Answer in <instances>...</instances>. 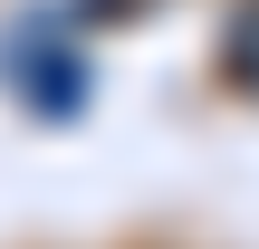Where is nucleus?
Masks as SVG:
<instances>
[{"label": "nucleus", "instance_id": "nucleus-2", "mask_svg": "<svg viewBox=\"0 0 259 249\" xmlns=\"http://www.w3.org/2000/svg\"><path fill=\"white\" fill-rule=\"evenodd\" d=\"M221 67L240 77V96H259V0L231 10V29H221Z\"/></svg>", "mask_w": 259, "mask_h": 249}, {"label": "nucleus", "instance_id": "nucleus-1", "mask_svg": "<svg viewBox=\"0 0 259 249\" xmlns=\"http://www.w3.org/2000/svg\"><path fill=\"white\" fill-rule=\"evenodd\" d=\"M38 29H19L10 48H0V67L19 77V96L38 106V115H77L87 106V86H96V67H87V48H77V19L67 10H29Z\"/></svg>", "mask_w": 259, "mask_h": 249}]
</instances>
